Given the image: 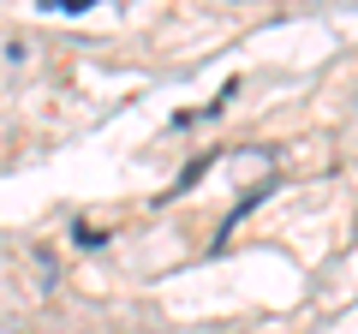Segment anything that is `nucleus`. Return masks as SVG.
Masks as SVG:
<instances>
[{"label":"nucleus","instance_id":"f257e3e1","mask_svg":"<svg viewBox=\"0 0 358 334\" xmlns=\"http://www.w3.org/2000/svg\"><path fill=\"white\" fill-rule=\"evenodd\" d=\"M48 13H84V6H96V0H42Z\"/></svg>","mask_w":358,"mask_h":334}]
</instances>
